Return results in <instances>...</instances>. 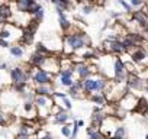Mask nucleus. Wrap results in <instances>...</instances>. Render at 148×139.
I'll return each instance as SVG.
<instances>
[{
  "label": "nucleus",
  "instance_id": "nucleus-1",
  "mask_svg": "<svg viewBox=\"0 0 148 139\" xmlns=\"http://www.w3.org/2000/svg\"><path fill=\"white\" fill-rule=\"evenodd\" d=\"M73 29V26H71ZM92 46V41L90 38L77 29H73L71 32H67L64 35V44H62V52L64 54H74L83 48Z\"/></svg>",
  "mask_w": 148,
  "mask_h": 139
},
{
  "label": "nucleus",
  "instance_id": "nucleus-2",
  "mask_svg": "<svg viewBox=\"0 0 148 139\" xmlns=\"http://www.w3.org/2000/svg\"><path fill=\"white\" fill-rule=\"evenodd\" d=\"M34 104L36 109V119H47L51 114V109L54 106L52 96H35Z\"/></svg>",
  "mask_w": 148,
  "mask_h": 139
},
{
  "label": "nucleus",
  "instance_id": "nucleus-3",
  "mask_svg": "<svg viewBox=\"0 0 148 139\" xmlns=\"http://www.w3.org/2000/svg\"><path fill=\"white\" fill-rule=\"evenodd\" d=\"M22 35V28L15 25V23H5L2 28H0V38L12 42V41H19Z\"/></svg>",
  "mask_w": 148,
  "mask_h": 139
},
{
  "label": "nucleus",
  "instance_id": "nucleus-4",
  "mask_svg": "<svg viewBox=\"0 0 148 139\" xmlns=\"http://www.w3.org/2000/svg\"><path fill=\"white\" fill-rule=\"evenodd\" d=\"M31 80H32L36 86H38V84H49V83H52L54 76L49 74L48 71H45V70H42V68H34L32 76H31Z\"/></svg>",
  "mask_w": 148,
  "mask_h": 139
},
{
  "label": "nucleus",
  "instance_id": "nucleus-5",
  "mask_svg": "<svg viewBox=\"0 0 148 139\" xmlns=\"http://www.w3.org/2000/svg\"><path fill=\"white\" fill-rule=\"evenodd\" d=\"M41 68L45 70V71H48V73L52 74V76H57L58 71H60V58H57L54 54L48 55V57L45 58V61H44V64H42Z\"/></svg>",
  "mask_w": 148,
  "mask_h": 139
},
{
  "label": "nucleus",
  "instance_id": "nucleus-6",
  "mask_svg": "<svg viewBox=\"0 0 148 139\" xmlns=\"http://www.w3.org/2000/svg\"><path fill=\"white\" fill-rule=\"evenodd\" d=\"M138 100H139V99H138L134 93H129V90H128V91L125 93V96L118 102V104H119V107H121L122 110L128 112V110H134V109H135Z\"/></svg>",
  "mask_w": 148,
  "mask_h": 139
},
{
  "label": "nucleus",
  "instance_id": "nucleus-7",
  "mask_svg": "<svg viewBox=\"0 0 148 139\" xmlns=\"http://www.w3.org/2000/svg\"><path fill=\"white\" fill-rule=\"evenodd\" d=\"M129 57L134 64H144L145 59H148V51L144 49L141 45H136L132 49H129Z\"/></svg>",
  "mask_w": 148,
  "mask_h": 139
},
{
  "label": "nucleus",
  "instance_id": "nucleus-8",
  "mask_svg": "<svg viewBox=\"0 0 148 139\" xmlns=\"http://www.w3.org/2000/svg\"><path fill=\"white\" fill-rule=\"evenodd\" d=\"M10 80H12V86L13 84H19V83H28L29 81V76L26 74L23 67H13L10 70Z\"/></svg>",
  "mask_w": 148,
  "mask_h": 139
},
{
  "label": "nucleus",
  "instance_id": "nucleus-9",
  "mask_svg": "<svg viewBox=\"0 0 148 139\" xmlns=\"http://www.w3.org/2000/svg\"><path fill=\"white\" fill-rule=\"evenodd\" d=\"M73 73H76L79 76V80H84L87 77H92L89 64L86 61H83V62H74L73 64Z\"/></svg>",
  "mask_w": 148,
  "mask_h": 139
},
{
  "label": "nucleus",
  "instance_id": "nucleus-10",
  "mask_svg": "<svg viewBox=\"0 0 148 139\" xmlns=\"http://www.w3.org/2000/svg\"><path fill=\"white\" fill-rule=\"evenodd\" d=\"M126 89L128 90H142L144 89V83L142 78L136 74V73H128L126 77Z\"/></svg>",
  "mask_w": 148,
  "mask_h": 139
},
{
  "label": "nucleus",
  "instance_id": "nucleus-11",
  "mask_svg": "<svg viewBox=\"0 0 148 139\" xmlns=\"http://www.w3.org/2000/svg\"><path fill=\"white\" fill-rule=\"evenodd\" d=\"M54 91L55 90H54V84L52 83H49V84H38L34 89L35 96H52Z\"/></svg>",
  "mask_w": 148,
  "mask_h": 139
},
{
  "label": "nucleus",
  "instance_id": "nucleus-12",
  "mask_svg": "<svg viewBox=\"0 0 148 139\" xmlns=\"http://www.w3.org/2000/svg\"><path fill=\"white\" fill-rule=\"evenodd\" d=\"M51 116H52V123L54 125H65L68 120H71V116L64 109H61L60 112H57L55 114H51Z\"/></svg>",
  "mask_w": 148,
  "mask_h": 139
},
{
  "label": "nucleus",
  "instance_id": "nucleus-13",
  "mask_svg": "<svg viewBox=\"0 0 148 139\" xmlns=\"http://www.w3.org/2000/svg\"><path fill=\"white\" fill-rule=\"evenodd\" d=\"M23 114H25V117L28 120L36 119V109H35L34 102H29V100H25L23 102Z\"/></svg>",
  "mask_w": 148,
  "mask_h": 139
},
{
  "label": "nucleus",
  "instance_id": "nucleus-14",
  "mask_svg": "<svg viewBox=\"0 0 148 139\" xmlns=\"http://www.w3.org/2000/svg\"><path fill=\"white\" fill-rule=\"evenodd\" d=\"M35 3H36L35 0H16L13 5L16 6V10H18V12H21V13H28L29 9H31Z\"/></svg>",
  "mask_w": 148,
  "mask_h": 139
},
{
  "label": "nucleus",
  "instance_id": "nucleus-15",
  "mask_svg": "<svg viewBox=\"0 0 148 139\" xmlns=\"http://www.w3.org/2000/svg\"><path fill=\"white\" fill-rule=\"evenodd\" d=\"M47 57H48V55H42V54H39V52H34V54L31 55L28 64H29L31 67H34V68H41Z\"/></svg>",
  "mask_w": 148,
  "mask_h": 139
},
{
  "label": "nucleus",
  "instance_id": "nucleus-16",
  "mask_svg": "<svg viewBox=\"0 0 148 139\" xmlns=\"http://www.w3.org/2000/svg\"><path fill=\"white\" fill-rule=\"evenodd\" d=\"M0 18H3L6 22L10 20L13 18V9H12V3H2L0 5Z\"/></svg>",
  "mask_w": 148,
  "mask_h": 139
},
{
  "label": "nucleus",
  "instance_id": "nucleus-17",
  "mask_svg": "<svg viewBox=\"0 0 148 139\" xmlns=\"http://www.w3.org/2000/svg\"><path fill=\"white\" fill-rule=\"evenodd\" d=\"M55 10H57V13H58V19H60V26H61V29L64 31V32H68L70 29H71V23H70V20L67 19V16H65V12L64 10H61V9H58V7H55Z\"/></svg>",
  "mask_w": 148,
  "mask_h": 139
},
{
  "label": "nucleus",
  "instance_id": "nucleus-18",
  "mask_svg": "<svg viewBox=\"0 0 148 139\" xmlns=\"http://www.w3.org/2000/svg\"><path fill=\"white\" fill-rule=\"evenodd\" d=\"M131 19L134 20V22H136L141 28H144L147 23H148V19L145 18V15H144V10L142 9H138V10H135V12H132V15H131Z\"/></svg>",
  "mask_w": 148,
  "mask_h": 139
},
{
  "label": "nucleus",
  "instance_id": "nucleus-19",
  "mask_svg": "<svg viewBox=\"0 0 148 139\" xmlns=\"http://www.w3.org/2000/svg\"><path fill=\"white\" fill-rule=\"evenodd\" d=\"M34 38H35V33L34 32H31L26 28H22V35H21V39H19V42L22 45H31L34 42Z\"/></svg>",
  "mask_w": 148,
  "mask_h": 139
},
{
  "label": "nucleus",
  "instance_id": "nucleus-20",
  "mask_svg": "<svg viewBox=\"0 0 148 139\" xmlns=\"http://www.w3.org/2000/svg\"><path fill=\"white\" fill-rule=\"evenodd\" d=\"M49 2H52V5L64 12H67L68 9H71L73 6V0H49Z\"/></svg>",
  "mask_w": 148,
  "mask_h": 139
},
{
  "label": "nucleus",
  "instance_id": "nucleus-21",
  "mask_svg": "<svg viewBox=\"0 0 148 139\" xmlns=\"http://www.w3.org/2000/svg\"><path fill=\"white\" fill-rule=\"evenodd\" d=\"M90 100H92L96 106H99V107L106 106V99H105L103 93H93V94L90 96Z\"/></svg>",
  "mask_w": 148,
  "mask_h": 139
},
{
  "label": "nucleus",
  "instance_id": "nucleus-22",
  "mask_svg": "<svg viewBox=\"0 0 148 139\" xmlns=\"http://www.w3.org/2000/svg\"><path fill=\"white\" fill-rule=\"evenodd\" d=\"M9 48H10V55L15 58H22L25 55V49L22 45H12Z\"/></svg>",
  "mask_w": 148,
  "mask_h": 139
},
{
  "label": "nucleus",
  "instance_id": "nucleus-23",
  "mask_svg": "<svg viewBox=\"0 0 148 139\" xmlns=\"http://www.w3.org/2000/svg\"><path fill=\"white\" fill-rule=\"evenodd\" d=\"M35 135H36V139H55L49 132H47V130H44V129H38Z\"/></svg>",
  "mask_w": 148,
  "mask_h": 139
},
{
  "label": "nucleus",
  "instance_id": "nucleus-24",
  "mask_svg": "<svg viewBox=\"0 0 148 139\" xmlns=\"http://www.w3.org/2000/svg\"><path fill=\"white\" fill-rule=\"evenodd\" d=\"M44 16H45V10H44L42 6H39V7L35 10V13L32 15V19H35V20H38V22H42Z\"/></svg>",
  "mask_w": 148,
  "mask_h": 139
},
{
  "label": "nucleus",
  "instance_id": "nucleus-25",
  "mask_svg": "<svg viewBox=\"0 0 148 139\" xmlns=\"http://www.w3.org/2000/svg\"><path fill=\"white\" fill-rule=\"evenodd\" d=\"M35 52H39V54H42V55H51L49 49H48L42 42H38V44L35 45Z\"/></svg>",
  "mask_w": 148,
  "mask_h": 139
},
{
  "label": "nucleus",
  "instance_id": "nucleus-26",
  "mask_svg": "<svg viewBox=\"0 0 148 139\" xmlns=\"http://www.w3.org/2000/svg\"><path fill=\"white\" fill-rule=\"evenodd\" d=\"M113 136L115 138H119V139H125L126 138V130L123 126H116L115 132H113Z\"/></svg>",
  "mask_w": 148,
  "mask_h": 139
},
{
  "label": "nucleus",
  "instance_id": "nucleus-27",
  "mask_svg": "<svg viewBox=\"0 0 148 139\" xmlns=\"http://www.w3.org/2000/svg\"><path fill=\"white\" fill-rule=\"evenodd\" d=\"M61 135L65 136V138H71V126L68 123L61 125Z\"/></svg>",
  "mask_w": 148,
  "mask_h": 139
},
{
  "label": "nucleus",
  "instance_id": "nucleus-28",
  "mask_svg": "<svg viewBox=\"0 0 148 139\" xmlns=\"http://www.w3.org/2000/svg\"><path fill=\"white\" fill-rule=\"evenodd\" d=\"M93 9H95V5H93V3H84V5L82 6V12H83L84 15H90Z\"/></svg>",
  "mask_w": 148,
  "mask_h": 139
},
{
  "label": "nucleus",
  "instance_id": "nucleus-29",
  "mask_svg": "<svg viewBox=\"0 0 148 139\" xmlns=\"http://www.w3.org/2000/svg\"><path fill=\"white\" fill-rule=\"evenodd\" d=\"M129 5H131V7H142L144 5H145V0H129Z\"/></svg>",
  "mask_w": 148,
  "mask_h": 139
},
{
  "label": "nucleus",
  "instance_id": "nucleus-30",
  "mask_svg": "<svg viewBox=\"0 0 148 139\" xmlns=\"http://www.w3.org/2000/svg\"><path fill=\"white\" fill-rule=\"evenodd\" d=\"M118 2H119V5H121V6L125 9V12H126V13H131V12H132V7H131V5H129V3H126L125 0H118Z\"/></svg>",
  "mask_w": 148,
  "mask_h": 139
},
{
  "label": "nucleus",
  "instance_id": "nucleus-31",
  "mask_svg": "<svg viewBox=\"0 0 148 139\" xmlns=\"http://www.w3.org/2000/svg\"><path fill=\"white\" fill-rule=\"evenodd\" d=\"M89 138H90V139H105V138L102 136V133L99 132V129H97V130H93V132L89 135Z\"/></svg>",
  "mask_w": 148,
  "mask_h": 139
},
{
  "label": "nucleus",
  "instance_id": "nucleus-32",
  "mask_svg": "<svg viewBox=\"0 0 148 139\" xmlns=\"http://www.w3.org/2000/svg\"><path fill=\"white\" fill-rule=\"evenodd\" d=\"M0 46H2V48H9L10 46V42H8V41L0 38Z\"/></svg>",
  "mask_w": 148,
  "mask_h": 139
},
{
  "label": "nucleus",
  "instance_id": "nucleus-33",
  "mask_svg": "<svg viewBox=\"0 0 148 139\" xmlns=\"http://www.w3.org/2000/svg\"><path fill=\"white\" fill-rule=\"evenodd\" d=\"M15 139H32V136H28V135H22V133H18V136Z\"/></svg>",
  "mask_w": 148,
  "mask_h": 139
},
{
  "label": "nucleus",
  "instance_id": "nucleus-34",
  "mask_svg": "<svg viewBox=\"0 0 148 139\" xmlns=\"http://www.w3.org/2000/svg\"><path fill=\"white\" fill-rule=\"evenodd\" d=\"M0 70H3V71L9 70V65H8V62H0Z\"/></svg>",
  "mask_w": 148,
  "mask_h": 139
},
{
  "label": "nucleus",
  "instance_id": "nucleus-35",
  "mask_svg": "<svg viewBox=\"0 0 148 139\" xmlns=\"http://www.w3.org/2000/svg\"><path fill=\"white\" fill-rule=\"evenodd\" d=\"M77 2H80V3H93L95 5V0H77Z\"/></svg>",
  "mask_w": 148,
  "mask_h": 139
},
{
  "label": "nucleus",
  "instance_id": "nucleus-36",
  "mask_svg": "<svg viewBox=\"0 0 148 139\" xmlns=\"http://www.w3.org/2000/svg\"><path fill=\"white\" fill-rule=\"evenodd\" d=\"M76 125H77V126H84V122H83V120H77Z\"/></svg>",
  "mask_w": 148,
  "mask_h": 139
},
{
  "label": "nucleus",
  "instance_id": "nucleus-37",
  "mask_svg": "<svg viewBox=\"0 0 148 139\" xmlns=\"http://www.w3.org/2000/svg\"><path fill=\"white\" fill-rule=\"evenodd\" d=\"M5 23H6V20H5L3 18H0V28H2V26H3Z\"/></svg>",
  "mask_w": 148,
  "mask_h": 139
},
{
  "label": "nucleus",
  "instance_id": "nucleus-38",
  "mask_svg": "<svg viewBox=\"0 0 148 139\" xmlns=\"http://www.w3.org/2000/svg\"><path fill=\"white\" fill-rule=\"evenodd\" d=\"M2 3H6V0H0V5H2Z\"/></svg>",
  "mask_w": 148,
  "mask_h": 139
},
{
  "label": "nucleus",
  "instance_id": "nucleus-39",
  "mask_svg": "<svg viewBox=\"0 0 148 139\" xmlns=\"http://www.w3.org/2000/svg\"><path fill=\"white\" fill-rule=\"evenodd\" d=\"M109 139H119V138H115V136H112V138H109Z\"/></svg>",
  "mask_w": 148,
  "mask_h": 139
},
{
  "label": "nucleus",
  "instance_id": "nucleus-40",
  "mask_svg": "<svg viewBox=\"0 0 148 139\" xmlns=\"http://www.w3.org/2000/svg\"><path fill=\"white\" fill-rule=\"evenodd\" d=\"M147 139H148V135H147Z\"/></svg>",
  "mask_w": 148,
  "mask_h": 139
},
{
  "label": "nucleus",
  "instance_id": "nucleus-41",
  "mask_svg": "<svg viewBox=\"0 0 148 139\" xmlns=\"http://www.w3.org/2000/svg\"><path fill=\"white\" fill-rule=\"evenodd\" d=\"M47 2H49V0H47Z\"/></svg>",
  "mask_w": 148,
  "mask_h": 139
}]
</instances>
